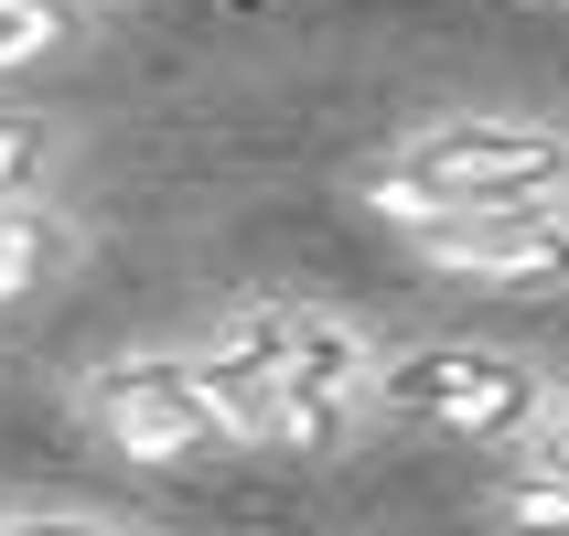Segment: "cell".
<instances>
[{
  "mask_svg": "<svg viewBox=\"0 0 569 536\" xmlns=\"http://www.w3.org/2000/svg\"><path fill=\"white\" fill-rule=\"evenodd\" d=\"M0 536H119V526H97V515H0Z\"/></svg>",
  "mask_w": 569,
  "mask_h": 536,
  "instance_id": "9",
  "label": "cell"
},
{
  "mask_svg": "<svg viewBox=\"0 0 569 536\" xmlns=\"http://www.w3.org/2000/svg\"><path fill=\"white\" fill-rule=\"evenodd\" d=\"M76 32V0H0V75L11 64H43Z\"/></svg>",
  "mask_w": 569,
  "mask_h": 536,
  "instance_id": "7",
  "label": "cell"
},
{
  "mask_svg": "<svg viewBox=\"0 0 569 536\" xmlns=\"http://www.w3.org/2000/svg\"><path fill=\"white\" fill-rule=\"evenodd\" d=\"M87 429L140 473H204V462H237V429H226L216 386L193 354H108L87 376Z\"/></svg>",
  "mask_w": 569,
  "mask_h": 536,
  "instance_id": "4",
  "label": "cell"
},
{
  "mask_svg": "<svg viewBox=\"0 0 569 536\" xmlns=\"http://www.w3.org/2000/svg\"><path fill=\"white\" fill-rule=\"evenodd\" d=\"M204 386H216L237 451H301L333 462L355 441V418L377 408V344L355 322L312 312V301H248L193 344Z\"/></svg>",
  "mask_w": 569,
  "mask_h": 536,
  "instance_id": "1",
  "label": "cell"
},
{
  "mask_svg": "<svg viewBox=\"0 0 569 536\" xmlns=\"http://www.w3.org/2000/svg\"><path fill=\"white\" fill-rule=\"evenodd\" d=\"M409 247L441 280H473V290H569V204H506V215L409 225Z\"/></svg>",
  "mask_w": 569,
  "mask_h": 536,
  "instance_id": "5",
  "label": "cell"
},
{
  "mask_svg": "<svg viewBox=\"0 0 569 536\" xmlns=\"http://www.w3.org/2000/svg\"><path fill=\"white\" fill-rule=\"evenodd\" d=\"M32 172H43V129H32V119H0V204H11Z\"/></svg>",
  "mask_w": 569,
  "mask_h": 536,
  "instance_id": "8",
  "label": "cell"
},
{
  "mask_svg": "<svg viewBox=\"0 0 569 536\" xmlns=\"http://www.w3.org/2000/svg\"><path fill=\"white\" fill-rule=\"evenodd\" d=\"M366 204L398 225L506 215V204H569V129L538 119H430L377 161Z\"/></svg>",
  "mask_w": 569,
  "mask_h": 536,
  "instance_id": "2",
  "label": "cell"
},
{
  "mask_svg": "<svg viewBox=\"0 0 569 536\" xmlns=\"http://www.w3.org/2000/svg\"><path fill=\"white\" fill-rule=\"evenodd\" d=\"M559 386L506 344H409L377 354V408L409 418V429H441L462 451H527Z\"/></svg>",
  "mask_w": 569,
  "mask_h": 536,
  "instance_id": "3",
  "label": "cell"
},
{
  "mask_svg": "<svg viewBox=\"0 0 569 536\" xmlns=\"http://www.w3.org/2000/svg\"><path fill=\"white\" fill-rule=\"evenodd\" d=\"M64 247H76V236H64V215H43V204H22V193H11V204H0V301L43 290V280L64 269Z\"/></svg>",
  "mask_w": 569,
  "mask_h": 536,
  "instance_id": "6",
  "label": "cell"
}]
</instances>
